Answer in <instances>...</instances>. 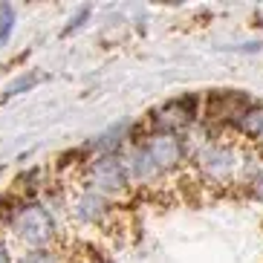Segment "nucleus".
Returning <instances> with one entry per match:
<instances>
[{"label":"nucleus","instance_id":"f257e3e1","mask_svg":"<svg viewBox=\"0 0 263 263\" xmlns=\"http://www.w3.org/2000/svg\"><path fill=\"white\" fill-rule=\"evenodd\" d=\"M257 162H260V159L246 156V151L240 145L226 142V139H209V142H202L200 147L191 151L194 174L200 177V182L214 185V188L237 185V182L246 185L249 174L255 171Z\"/></svg>","mask_w":263,"mask_h":263},{"label":"nucleus","instance_id":"f03ea898","mask_svg":"<svg viewBox=\"0 0 263 263\" xmlns=\"http://www.w3.org/2000/svg\"><path fill=\"white\" fill-rule=\"evenodd\" d=\"M9 232L17 243H24L26 252L29 249H49V243L58 234L52 211L38 200L21 202L17 209H12L9 214Z\"/></svg>","mask_w":263,"mask_h":263},{"label":"nucleus","instance_id":"7ed1b4c3","mask_svg":"<svg viewBox=\"0 0 263 263\" xmlns=\"http://www.w3.org/2000/svg\"><path fill=\"white\" fill-rule=\"evenodd\" d=\"M84 188L104 194L107 200L124 194L130 188V177L122 162V154H107V156H93L84 174Z\"/></svg>","mask_w":263,"mask_h":263},{"label":"nucleus","instance_id":"20e7f679","mask_svg":"<svg viewBox=\"0 0 263 263\" xmlns=\"http://www.w3.org/2000/svg\"><path fill=\"white\" fill-rule=\"evenodd\" d=\"M202 113V99L200 96H179V99L165 101L159 110L151 113V130L154 133H177V136H185L188 127H191Z\"/></svg>","mask_w":263,"mask_h":263},{"label":"nucleus","instance_id":"39448f33","mask_svg":"<svg viewBox=\"0 0 263 263\" xmlns=\"http://www.w3.org/2000/svg\"><path fill=\"white\" fill-rule=\"evenodd\" d=\"M142 147L147 151V156L154 159V165L162 171L165 177L182 171L185 162H191L188 139L185 136H177V133H154V130H147L145 139H142Z\"/></svg>","mask_w":263,"mask_h":263},{"label":"nucleus","instance_id":"423d86ee","mask_svg":"<svg viewBox=\"0 0 263 263\" xmlns=\"http://www.w3.org/2000/svg\"><path fill=\"white\" fill-rule=\"evenodd\" d=\"M252 104H255V99L246 90H214V93H209L205 101H202V119H211L217 124L234 127V122Z\"/></svg>","mask_w":263,"mask_h":263},{"label":"nucleus","instance_id":"0eeeda50","mask_svg":"<svg viewBox=\"0 0 263 263\" xmlns=\"http://www.w3.org/2000/svg\"><path fill=\"white\" fill-rule=\"evenodd\" d=\"M72 214H76L78 223H84V226H101L110 214H113V202L99 191L81 188L78 197L72 200Z\"/></svg>","mask_w":263,"mask_h":263},{"label":"nucleus","instance_id":"6e6552de","mask_svg":"<svg viewBox=\"0 0 263 263\" xmlns=\"http://www.w3.org/2000/svg\"><path fill=\"white\" fill-rule=\"evenodd\" d=\"M232 130L237 133V136H243V139L260 142L263 139V101H255V104L234 122Z\"/></svg>","mask_w":263,"mask_h":263},{"label":"nucleus","instance_id":"1a4fd4ad","mask_svg":"<svg viewBox=\"0 0 263 263\" xmlns=\"http://www.w3.org/2000/svg\"><path fill=\"white\" fill-rule=\"evenodd\" d=\"M15 24H17L15 6H12V3H0V49L9 44L12 32H15Z\"/></svg>","mask_w":263,"mask_h":263},{"label":"nucleus","instance_id":"9d476101","mask_svg":"<svg viewBox=\"0 0 263 263\" xmlns=\"http://www.w3.org/2000/svg\"><path fill=\"white\" fill-rule=\"evenodd\" d=\"M15 263H61V257H58L55 249H29Z\"/></svg>","mask_w":263,"mask_h":263},{"label":"nucleus","instance_id":"9b49d317","mask_svg":"<svg viewBox=\"0 0 263 263\" xmlns=\"http://www.w3.org/2000/svg\"><path fill=\"white\" fill-rule=\"evenodd\" d=\"M90 15H93V6H78L76 12L70 15V21H67V26L61 29V38H70L72 32H78L81 26L90 21Z\"/></svg>","mask_w":263,"mask_h":263},{"label":"nucleus","instance_id":"f8f14e48","mask_svg":"<svg viewBox=\"0 0 263 263\" xmlns=\"http://www.w3.org/2000/svg\"><path fill=\"white\" fill-rule=\"evenodd\" d=\"M38 81H41V72H26V76H21L15 84H9L6 99H9V96H21V93H26V90H32Z\"/></svg>","mask_w":263,"mask_h":263},{"label":"nucleus","instance_id":"ddd939ff","mask_svg":"<svg viewBox=\"0 0 263 263\" xmlns=\"http://www.w3.org/2000/svg\"><path fill=\"white\" fill-rule=\"evenodd\" d=\"M246 185H249V194H252V197H255L257 202H263V159L255 165V171L249 174Z\"/></svg>","mask_w":263,"mask_h":263},{"label":"nucleus","instance_id":"4468645a","mask_svg":"<svg viewBox=\"0 0 263 263\" xmlns=\"http://www.w3.org/2000/svg\"><path fill=\"white\" fill-rule=\"evenodd\" d=\"M229 52H260L263 49V41H252V44H232V47H223Z\"/></svg>","mask_w":263,"mask_h":263},{"label":"nucleus","instance_id":"2eb2a0df","mask_svg":"<svg viewBox=\"0 0 263 263\" xmlns=\"http://www.w3.org/2000/svg\"><path fill=\"white\" fill-rule=\"evenodd\" d=\"M0 263H15L12 260V252H9V246L0 240Z\"/></svg>","mask_w":263,"mask_h":263},{"label":"nucleus","instance_id":"dca6fc26","mask_svg":"<svg viewBox=\"0 0 263 263\" xmlns=\"http://www.w3.org/2000/svg\"><path fill=\"white\" fill-rule=\"evenodd\" d=\"M260 147H263V139H260Z\"/></svg>","mask_w":263,"mask_h":263}]
</instances>
